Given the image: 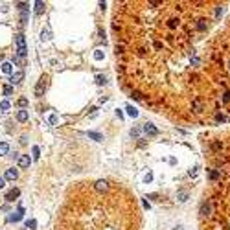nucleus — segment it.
Here are the masks:
<instances>
[{
	"label": "nucleus",
	"mask_w": 230,
	"mask_h": 230,
	"mask_svg": "<svg viewBox=\"0 0 230 230\" xmlns=\"http://www.w3.org/2000/svg\"><path fill=\"white\" fill-rule=\"evenodd\" d=\"M20 219H22V208H19V212L13 214L11 217H9V221H20Z\"/></svg>",
	"instance_id": "9b49d317"
},
{
	"label": "nucleus",
	"mask_w": 230,
	"mask_h": 230,
	"mask_svg": "<svg viewBox=\"0 0 230 230\" xmlns=\"http://www.w3.org/2000/svg\"><path fill=\"white\" fill-rule=\"evenodd\" d=\"M9 107H11V105H9V101H8V100H4L2 103H0V109H2V110H8Z\"/></svg>",
	"instance_id": "dca6fc26"
},
{
	"label": "nucleus",
	"mask_w": 230,
	"mask_h": 230,
	"mask_svg": "<svg viewBox=\"0 0 230 230\" xmlns=\"http://www.w3.org/2000/svg\"><path fill=\"white\" fill-rule=\"evenodd\" d=\"M17 120L19 122H26L28 120V110H19L17 113Z\"/></svg>",
	"instance_id": "9d476101"
},
{
	"label": "nucleus",
	"mask_w": 230,
	"mask_h": 230,
	"mask_svg": "<svg viewBox=\"0 0 230 230\" xmlns=\"http://www.w3.org/2000/svg\"><path fill=\"white\" fill-rule=\"evenodd\" d=\"M2 72L4 74H11V65H9V63H4V65H2Z\"/></svg>",
	"instance_id": "2eb2a0df"
},
{
	"label": "nucleus",
	"mask_w": 230,
	"mask_h": 230,
	"mask_svg": "<svg viewBox=\"0 0 230 230\" xmlns=\"http://www.w3.org/2000/svg\"><path fill=\"white\" fill-rule=\"evenodd\" d=\"M17 46H19V50H17L19 57H24V55H26V41H24V35H19V37H17Z\"/></svg>",
	"instance_id": "20e7f679"
},
{
	"label": "nucleus",
	"mask_w": 230,
	"mask_h": 230,
	"mask_svg": "<svg viewBox=\"0 0 230 230\" xmlns=\"http://www.w3.org/2000/svg\"><path fill=\"white\" fill-rule=\"evenodd\" d=\"M101 57H103V53H101L100 50H98V52H96V59H101Z\"/></svg>",
	"instance_id": "412c9836"
},
{
	"label": "nucleus",
	"mask_w": 230,
	"mask_h": 230,
	"mask_svg": "<svg viewBox=\"0 0 230 230\" xmlns=\"http://www.w3.org/2000/svg\"><path fill=\"white\" fill-rule=\"evenodd\" d=\"M31 153H33V158H39V147H37V145L31 149Z\"/></svg>",
	"instance_id": "aec40b11"
},
{
	"label": "nucleus",
	"mask_w": 230,
	"mask_h": 230,
	"mask_svg": "<svg viewBox=\"0 0 230 230\" xmlns=\"http://www.w3.org/2000/svg\"><path fill=\"white\" fill-rule=\"evenodd\" d=\"M144 131H145V133H149V135H157L158 133V131L153 127V123H145L144 125Z\"/></svg>",
	"instance_id": "1a4fd4ad"
},
{
	"label": "nucleus",
	"mask_w": 230,
	"mask_h": 230,
	"mask_svg": "<svg viewBox=\"0 0 230 230\" xmlns=\"http://www.w3.org/2000/svg\"><path fill=\"white\" fill-rule=\"evenodd\" d=\"M53 230H140V208L113 180H81L68 188Z\"/></svg>",
	"instance_id": "f03ea898"
},
{
	"label": "nucleus",
	"mask_w": 230,
	"mask_h": 230,
	"mask_svg": "<svg viewBox=\"0 0 230 230\" xmlns=\"http://www.w3.org/2000/svg\"><path fill=\"white\" fill-rule=\"evenodd\" d=\"M26 105H28V100H26V98H20V100H19V107H22V109H24Z\"/></svg>",
	"instance_id": "6ab92c4d"
},
{
	"label": "nucleus",
	"mask_w": 230,
	"mask_h": 230,
	"mask_svg": "<svg viewBox=\"0 0 230 230\" xmlns=\"http://www.w3.org/2000/svg\"><path fill=\"white\" fill-rule=\"evenodd\" d=\"M17 177H19L17 169H8V171H6V177H4V179H8V180H15Z\"/></svg>",
	"instance_id": "423d86ee"
},
{
	"label": "nucleus",
	"mask_w": 230,
	"mask_h": 230,
	"mask_svg": "<svg viewBox=\"0 0 230 230\" xmlns=\"http://www.w3.org/2000/svg\"><path fill=\"white\" fill-rule=\"evenodd\" d=\"M19 195H20V192L17 190V188H13V190H11V192H8V195H6V201H15V199L19 197Z\"/></svg>",
	"instance_id": "39448f33"
},
{
	"label": "nucleus",
	"mask_w": 230,
	"mask_h": 230,
	"mask_svg": "<svg viewBox=\"0 0 230 230\" xmlns=\"http://www.w3.org/2000/svg\"><path fill=\"white\" fill-rule=\"evenodd\" d=\"M4 94H6V96H11V94H13V87L6 85V87H4Z\"/></svg>",
	"instance_id": "f3484780"
},
{
	"label": "nucleus",
	"mask_w": 230,
	"mask_h": 230,
	"mask_svg": "<svg viewBox=\"0 0 230 230\" xmlns=\"http://www.w3.org/2000/svg\"><path fill=\"white\" fill-rule=\"evenodd\" d=\"M46 87H48V75H43V78L39 79V85L35 87V94H37V96H43L44 90H46Z\"/></svg>",
	"instance_id": "7ed1b4c3"
},
{
	"label": "nucleus",
	"mask_w": 230,
	"mask_h": 230,
	"mask_svg": "<svg viewBox=\"0 0 230 230\" xmlns=\"http://www.w3.org/2000/svg\"><path fill=\"white\" fill-rule=\"evenodd\" d=\"M26 226H28V228H35V226H37V221H35V219H30V221L26 223Z\"/></svg>",
	"instance_id": "a211bd4d"
},
{
	"label": "nucleus",
	"mask_w": 230,
	"mask_h": 230,
	"mask_svg": "<svg viewBox=\"0 0 230 230\" xmlns=\"http://www.w3.org/2000/svg\"><path fill=\"white\" fill-rule=\"evenodd\" d=\"M8 151H9V145L6 144V142H2V144H0V155H6Z\"/></svg>",
	"instance_id": "ddd939ff"
},
{
	"label": "nucleus",
	"mask_w": 230,
	"mask_h": 230,
	"mask_svg": "<svg viewBox=\"0 0 230 230\" xmlns=\"http://www.w3.org/2000/svg\"><path fill=\"white\" fill-rule=\"evenodd\" d=\"M223 6L122 0L113 9L118 81L136 101L180 122H204L225 92L221 33L210 35Z\"/></svg>",
	"instance_id": "f257e3e1"
},
{
	"label": "nucleus",
	"mask_w": 230,
	"mask_h": 230,
	"mask_svg": "<svg viewBox=\"0 0 230 230\" xmlns=\"http://www.w3.org/2000/svg\"><path fill=\"white\" fill-rule=\"evenodd\" d=\"M127 114L133 116V118H136V116H138V110H136L135 107H127Z\"/></svg>",
	"instance_id": "4468645a"
},
{
	"label": "nucleus",
	"mask_w": 230,
	"mask_h": 230,
	"mask_svg": "<svg viewBox=\"0 0 230 230\" xmlns=\"http://www.w3.org/2000/svg\"><path fill=\"white\" fill-rule=\"evenodd\" d=\"M22 78H24V72L13 74V75H11V83H13V85H15V83H20V81H22Z\"/></svg>",
	"instance_id": "6e6552de"
},
{
	"label": "nucleus",
	"mask_w": 230,
	"mask_h": 230,
	"mask_svg": "<svg viewBox=\"0 0 230 230\" xmlns=\"http://www.w3.org/2000/svg\"><path fill=\"white\" fill-rule=\"evenodd\" d=\"M4 184H6V179L0 177V188H4Z\"/></svg>",
	"instance_id": "4be33fe9"
},
{
	"label": "nucleus",
	"mask_w": 230,
	"mask_h": 230,
	"mask_svg": "<svg viewBox=\"0 0 230 230\" xmlns=\"http://www.w3.org/2000/svg\"><path fill=\"white\" fill-rule=\"evenodd\" d=\"M19 166H20V168H28V166H30V157H28V155L20 157L19 158Z\"/></svg>",
	"instance_id": "0eeeda50"
},
{
	"label": "nucleus",
	"mask_w": 230,
	"mask_h": 230,
	"mask_svg": "<svg viewBox=\"0 0 230 230\" xmlns=\"http://www.w3.org/2000/svg\"><path fill=\"white\" fill-rule=\"evenodd\" d=\"M44 2H35V13H43L44 11Z\"/></svg>",
	"instance_id": "f8f14e48"
}]
</instances>
